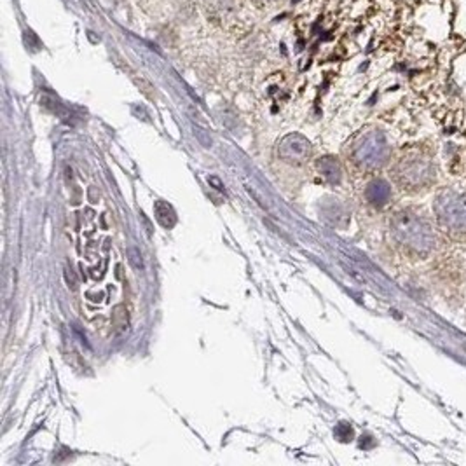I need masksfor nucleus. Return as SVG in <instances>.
Listing matches in <instances>:
<instances>
[{
  "label": "nucleus",
  "instance_id": "423d86ee",
  "mask_svg": "<svg viewBox=\"0 0 466 466\" xmlns=\"http://www.w3.org/2000/svg\"><path fill=\"white\" fill-rule=\"evenodd\" d=\"M365 199L375 208H382L392 199V186L382 178L372 180L365 189Z\"/></svg>",
  "mask_w": 466,
  "mask_h": 466
},
{
  "label": "nucleus",
  "instance_id": "39448f33",
  "mask_svg": "<svg viewBox=\"0 0 466 466\" xmlns=\"http://www.w3.org/2000/svg\"><path fill=\"white\" fill-rule=\"evenodd\" d=\"M309 154V144L300 137H288L281 144V157L288 163H304Z\"/></svg>",
  "mask_w": 466,
  "mask_h": 466
},
{
  "label": "nucleus",
  "instance_id": "f03ea898",
  "mask_svg": "<svg viewBox=\"0 0 466 466\" xmlns=\"http://www.w3.org/2000/svg\"><path fill=\"white\" fill-rule=\"evenodd\" d=\"M392 176L397 186L405 193H423L437 183V161L428 149L412 147L398 157L392 170Z\"/></svg>",
  "mask_w": 466,
  "mask_h": 466
},
{
  "label": "nucleus",
  "instance_id": "6e6552de",
  "mask_svg": "<svg viewBox=\"0 0 466 466\" xmlns=\"http://www.w3.org/2000/svg\"><path fill=\"white\" fill-rule=\"evenodd\" d=\"M127 261H130V264L133 266V269H137V271L144 269V261H142L140 250H137L135 246L127 248Z\"/></svg>",
  "mask_w": 466,
  "mask_h": 466
},
{
  "label": "nucleus",
  "instance_id": "20e7f679",
  "mask_svg": "<svg viewBox=\"0 0 466 466\" xmlns=\"http://www.w3.org/2000/svg\"><path fill=\"white\" fill-rule=\"evenodd\" d=\"M390 157H392V147L386 140V135L379 130L362 131L353 140L349 149L351 163L363 171L381 170Z\"/></svg>",
  "mask_w": 466,
  "mask_h": 466
},
{
  "label": "nucleus",
  "instance_id": "0eeeda50",
  "mask_svg": "<svg viewBox=\"0 0 466 466\" xmlns=\"http://www.w3.org/2000/svg\"><path fill=\"white\" fill-rule=\"evenodd\" d=\"M319 175L323 176V180L330 183H339L341 182V166L334 157H323L318 163Z\"/></svg>",
  "mask_w": 466,
  "mask_h": 466
},
{
  "label": "nucleus",
  "instance_id": "f257e3e1",
  "mask_svg": "<svg viewBox=\"0 0 466 466\" xmlns=\"http://www.w3.org/2000/svg\"><path fill=\"white\" fill-rule=\"evenodd\" d=\"M390 232L397 246L412 257H428L438 241L435 225L416 208H404L394 213Z\"/></svg>",
  "mask_w": 466,
  "mask_h": 466
},
{
  "label": "nucleus",
  "instance_id": "7ed1b4c3",
  "mask_svg": "<svg viewBox=\"0 0 466 466\" xmlns=\"http://www.w3.org/2000/svg\"><path fill=\"white\" fill-rule=\"evenodd\" d=\"M433 213L437 225L447 236L466 239V193L443 189L435 196Z\"/></svg>",
  "mask_w": 466,
  "mask_h": 466
}]
</instances>
